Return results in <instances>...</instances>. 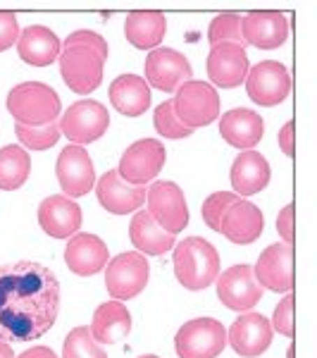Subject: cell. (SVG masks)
<instances>
[{
    "instance_id": "6da1fadb",
    "label": "cell",
    "mask_w": 317,
    "mask_h": 358,
    "mask_svg": "<svg viewBox=\"0 0 317 358\" xmlns=\"http://www.w3.org/2000/svg\"><path fill=\"white\" fill-rule=\"evenodd\" d=\"M60 282L34 261L0 265V342H31L55 325Z\"/></svg>"
},
{
    "instance_id": "7a4b0ae2",
    "label": "cell",
    "mask_w": 317,
    "mask_h": 358,
    "mask_svg": "<svg viewBox=\"0 0 317 358\" xmlns=\"http://www.w3.org/2000/svg\"><path fill=\"white\" fill-rule=\"evenodd\" d=\"M175 275L182 287L200 292L220 275V253L203 236H189L175 244Z\"/></svg>"
},
{
    "instance_id": "3957f363",
    "label": "cell",
    "mask_w": 317,
    "mask_h": 358,
    "mask_svg": "<svg viewBox=\"0 0 317 358\" xmlns=\"http://www.w3.org/2000/svg\"><path fill=\"white\" fill-rule=\"evenodd\" d=\"M60 110H62L60 96L48 84L24 82V84H17L8 94V113L17 120V124L43 127L57 122Z\"/></svg>"
},
{
    "instance_id": "277c9868",
    "label": "cell",
    "mask_w": 317,
    "mask_h": 358,
    "mask_svg": "<svg viewBox=\"0 0 317 358\" xmlns=\"http://www.w3.org/2000/svg\"><path fill=\"white\" fill-rule=\"evenodd\" d=\"M227 346V330L215 317H196L184 322L175 337L179 358H217Z\"/></svg>"
},
{
    "instance_id": "5b68a950",
    "label": "cell",
    "mask_w": 317,
    "mask_h": 358,
    "mask_svg": "<svg viewBox=\"0 0 317 358\" xmlns=\"http://www.w3.org/2000/svg\"><path fill=\"white\" fill-rule=\"evenodd\" d=\"M172 106H175V115L179 117V122L186 124L189 129H200L220 117L217 91L210 84L196 82V79L177 89V98L172 101Z\"/></svg>"
},
{
    "instance_id": "8992f818",
    "label": "cell",
    "mask_w": 317,
    "mask_h": 358,
    "mask_svg": "<svg viewBox=\"0 0 317 358\" xmlns=\"http://www.w3.org/2000/svg\"><path fill=\"white\" fill-rule=\"evenodd\" d=\"M105 268V287L115 301H129L138 296L146 289L148 277H151V265L138 251L119 253Z\"/></svg>"
},
{
    "instance_id": "52a82bcc",
    "label": "cell",
    "mask_w": 317,
    "mask_h": 358,
    "mask_svg": "<svg viewBox=\"0 0 317 358\" xmlns=\"http://www.w3.org/2000/svg\"><path fill=\"white\" fill-rule=\"evenodd\" d=\"M167 151L158 138H141L131 143L119 158L117 175L131 187H146L165 167Z\"/></svg>"
},
{
    "instance_id": "ba28073f",
    "label": "cell",
    "mask_w": 317,
    "mask_h": 358,
    "mask_svg": "<svg viewBox=\"0 0 317 358\" xmlns=\"http://www.w3.org/2000/svg\"><path fill=\"white\" fill-rule=\"evenodd\" d=\"M57 124H60V134H65L74 146H82V143L98 141L105 134L110 127V115L98 101H79L69 106Z\"/></svg>"
},
{
    "instance_id": "9c48e42d",
    "label": "cell",
    "mask_w": 317,
    "mask_h": 358,
    "mask_svg": "<svg viewBox=\"0 0 317 358\" xmlns=\"http://www.w3.org/2000/svg\"><path fill=\"white\" fill-rule=\"evenodd\" d=\"M246 91L253 103L260 108H274L286 101L291 91L289 69L277 60H263L246 74Z\"/></svg>"
},
{
    "instance_id": "30bf717a",
    "label": "cell",
    "mask_w": 317,
    "mask_h": 358,
    "mask_svg": "<svg viewBox=\"0 0 317 358\" xmlns=\"http://www.w3.org/2000/svg\"><path fill=\"white\" fill-rule=\"evenodd\" d=\"M143 72H146V84L153 86L158 91H165V94H177L182 84L191 82V62L184 57L179 50L175 48H155L148 53L146 65H143Z\"/></svg>"
},
{
    "instance_id": "8fae6325",
    "label": "cell",
    "mask_w": 317,
    "mask_h": 358,
    "mask_svg": "<svg viewBox=\"0 0 317 358\" xmlns=\"http://www.w3.org/2000/svg\"><path fill=\"white\" fill-rule=\"evenodd\" d=\"M148 215L153 217L167 234H179L189 224V208L184 192L175 182H155L146 194Z\"/></svg>"
},
{
    "instance_id": "7c38bea8",
    "label": "cell",
    "mask_w": 317,
    "mask_h": 358,
    "mask_svg": "<svg viewBox=\"0 0 317 358\" xmlns=\"http://www.w3.org/2000/svg\"><path fill=\"white\" fill-rule=\"evenodd\" d=\"M217 296L220 301L232 310L239 313H249V310L263 299V287L258 285L256 273L251 265H234V268L224 270L217 275Z\"/></svg>"
},
{
    "instance_id": "4fadbf2b",
    "label": "cell",
    "mask_w": 317,
    "mask_h": 358,
    "mask_svg": "<svg viewBox=\"0 0 317 358\" xmlns=\"http://www.w3.org/2000/svg\"><path fill=\"white\" fill-rule=\"evenodd\" d=\"M55 175H57V182H60L62 192H65V196H69V199L86 196L96 187L94 160L89 158L86 148L74 146V143L62 148V153L57 155Z\"/></svg>"
},
{
    "instance_id": "5bb4252c",
    "label": "cell",
    "mask_w": 317,
    "mask_h": 358,
    "mask_svg": "<svg viewBox=\"0 0 317 358\" xmlns=\"http://www.w3.org/2000/svg\"><path fill=\"white\" fill-rule=\"evenodd\" d=\"M103 57L89 48H67L60 53V74L74 94H91L103 82Z\"/></svg>"
},
{
    "instance_id": "9a60e30c",
    "label": "cell",
    "mask_w": 317,
    "mask_h": 358,
    "mask_svg": "<svg viewBox=\"0 0 317 358\" xmlns=\"http://www.w3.org/2000/svg\"><path fill=\"white\" fill-rule=\"evenodd\" d=\"M272 325L263 313H244L234 320V325L227 332V344L241 358H258L272 344Z\"/></svg>"
},
{
    "instance_id": "2e32d148",
    "label": "cell",
    "mask_w": 317,
    "mask_h": 358,
    "mask_svg": "<svg viewBox=\"0 0 317 358\" xmlns=\"http://www.w3.org/2000/svg\"><path fill=\"white\" fill-rule=\"evenodd\" d=\"M249 74V55L244 45L217 43L207 55V77L220 89H236L246 82Z\"/></svg>"
},
{
    "instance_id": "e0dca14e",
    "label": "cell",
    "mask_w": 317,
    "mask_h": 358,
    "mask_svg": "<svg viewBox=\"0 0 317 358\" xmlns=\"http://www.w3.org/2000/svg\"><path fill=\"white\" fill-rule=\"evenodd\" d=\"M258 285L270 292H291L293 289V246L272 244L258 258L256 268Z\"/></svg>"
},
{
    "instance_id": "ac0fdd59",
    "label": "cell",
    "mask_w": 317,
    "mask_h": 358,
    "mask_svg": "<svg viewBox=\"0 0 317 358\" xmlns=\"http://www.w3.org/2000/svg\"><path fill=\"white\" fill-rule=\"evenodd\" d=\"M82 208L69 196H48L38 206V224L53 239H69L82 227Z\"/></svg>"
},
{
    "instance_id": "d6986e66",
    "label": "cell",
    "mask_w": 317,
    "mask_h": 358,
    "mask_svg": "<svg viewBox=\"0 0 317 358\" xmlns=\"http://www.w3.org/2000/svg\"><path fill=\"white\" fill-rule=\"evenodd\" d=\"M263 229H265V215L260 213V208L251 203V201L236 199L229 206V210L224 213L220 234H224L236 246H249L256 239H260Z\"/></svg>"
},
{
    "instance_id": "ffe728a7",
    "label": "cell",
    "mask_w": 317,
    "mask_h": 358,
    "mask_svg": "<svg viewBox=\"0 0 317 358\" xmlns=\"http://www.w3.org/2000/svg\"><path fill=\"white\" fill-rule=\"evenodd\" d=\"M96 196L108 213L126 215V213H134L146 203V187H131L117 175V170H108L98 179Z\"/></svg>"
},
{
    "instance_id": "44dd1931",
    "label": "cell",
    "mask_w": 317,
    "mask_h": 358,
    "mask_svg": "<svg viewBox=\"0 0 317 358\" xmlns=\"http://www.w3.org/2000/svg\"><path fill=\"white\" fill-rule=\"evenodd\" d=\"M289 38V20L277 10H258L244 17V41L263 50L279 48Z\"/></svg>"
},
{
    "instance_id": "7402d4cb",
    "label": "cell",
    "mask_w": 317,
    "mask_h": 358,
    "mask_svg": "<svg viewBox=\"0 0 317 358\" xmlns=\"http://www.w3.org/2000/svg\"><path fill=\"white\" fill-rule=\"evenodd\" d=\"M65 263L74 275H96L110 263V253L96 234H74L65 248Z\"/></svg>"
},
{
    "instance_id": "603a6c76",
    "label": "cell",
    "mask_w": 317,
    "mask_h": 358,
    "mask_svg": "<svg viewBox=\"0 0 317 358\" xmlns=\"http://www.w3.org/2000/svg\"><path fill=\"white\" fill-rule=\"evenodd\" d=\"M220 134L229 146L253 151V146H258L265 136V122L256 110L234 108V110H227L222 115Z\"/></svg>"
},
{
    "instance_id": "cb8c5ba5",
    "label": "cell",
    "mask_w": 317,
    "mask_h": 358,
    "mask_svg": "<svg viewBox=\"0 0 317 358\" xmlns=\"http://www.w3.org/2000/svg\"><path fill=\"white\" fill-rule=\"evenodd\" d=\"M60 38L55 36L53 29L34 24L27 27L24 31H20V38H17V53H20L22 60L27 65L34 67H48L60 57Z\"/></svg>"
},
{
    "instance_id": "d4e9b609",
    "label": "cell",
    "mask_w": 317,
    "mask_h": 358,
    "mask_svg": "<svg viewBox=\"0 0 317 358\" xmlns=\"http://www.w3.org/2000/svg\"><path fill=\"white\" fill-rule=\"evenodd\" d=\"M270 163L258 151H241L232 163V187L236 194L253 196L260 194L270 184Z\"/></svg>"
},
{
    "instance_id": "484cf974",
    "label": "cell",
    "mask_w": 317,
    "mask_h": 358,
    "mask_svg": "<svg viewBox=\"0 0 317 358\" xmlns=\"http://www.w3.org/2000/svg\"><path fill=\"white\" fill-rule=\"evenodd\" d=\"M110 103L126 117H138L151 108V86L143 77L122 74L110 84Z\"/></svg>"
},
{
    "instance_id": "4316f807",
    "label": "cell",
    "mask_w": 317,
    "mask_h": 358,
    "mask_svg": "<svg viewBox=\"0 0 317 358\" xmlns=\"http://www.w3.org/2000/svg\"><path fill=\"white\" fill-rule=\"evenodd\" d=\"M89 330L98 344H117L131 332V313L122 301H108L96 308Z\"/></svg>"
},
{
    "instance_id": "83f0119b",
    "label": "cell",
    "mask_w": 317,
    "mask_h": 358,
    "mask_svg": "<svg viewBox=\"0 0 317 358\" xmlns=\"http://www.w3.org/2000/svg\"><path fill=\"white\" fill-rule=\"evenodd\" d=\"M131 244L136 246L138 253L143 256H163V253L172 251L177 244L175 234H167L158 222L148 215V210H138L134 220L129 224Z\"/></svg>"
},
{
    "instance_id": "f1b7e54d",
    "label": "cell",
    "mask_w": 317,
    "mask_h": 358,
    "mask_svg": "<svg viewBox=\"0 0 317 358\" xmlns=\"http://www.w3.org/2000/svg\"><path fill=\"white\" fill-rule=\"evenodd\" d=\"M167 20L163 13H131L124 22V36L138 50H155L165 38Z\"/></svg>"
},
{
    "instance_id": "f546056e",
    "label": "cell",
    "mask_w": 317,
    "mask_h": 358,
    "mask_svg": "<svg viewBox=\"0 0 317 358\" xmlns=\"http://www.w3.org/2000/svg\"><path fill=\"white\" fill-rule=\"evenodd\" d=\"M31 172V158L24 148L20 146H5L0 148V189L5 192H17L24 187Z\"/></svg>"
},
{
    "instance_id": "4dcf8cb0",
    "label": "cell",
    "mask_w": 317,
    "mask_h": 358,
    "mask_svg": "<svg viewBox=\"0 0 317 358\" xmlns=\"http://www.w3.org/2000/svg\"><path fill=\"white\" fill-rule=\"evenodd\" d=\"M207 41L210 45L217 43H236V45H244V17L236 15V13H224L217 15L215 20L210 22L207 27Z\"/></svg>"
},
{
    "instance_id": "1f68e13d",
    "label": "cell",
    "mask_w": 317,
    "mask_h": 358,
    "mask_svg": "<svg viewBox=\"0 0 317 358\" xmlns=\"http://www.w3.org/2000/svg\"><path fill=\"white\" fill-rule=\"evenodd\" d=\"M62 358H108L89 327H74L62 344Z\"/></svg>"
},
{
    "instance_id": "d6a6232c",
    "label": "cell",
    "mask_w": 317,
    "mask_h": 358,
    "mask_svg": "<svg viewBox=\"0 0 317 358\" xmlns=\"http://www.w3.org/2000/svg\"><path fill=\"white\" fill-rule=\"evenodd\" d=\"M15 134L31 151H45V148L55 146L57 138H60V124L50 122L43 127H24V124H15Z\"/></svg>"
},
{
    "instance_id": "836d02e7",
    "label": "cell",
    "mask_w": 317,
    "mask_h": 358,
    "mask_svg": "<svg viewBox=\"0 0 317 358\" xmlns=\"http://www.w3.org/2000/svg\"><path fill=\"white\" fill-rule=\"evenodd\" d=\"M153 124H155V131L165 138H186V136L193 134V129H189L186 124L179 122V117L175 115V106H172V101H165L155 108Z\"/></svg>"
},
{
    "instance_id": "e575fe53",
    "label": "cell",
    "mask_w": 317,
    "mask_h": 358,
    "mask_svg": "<svg viewBox=\"0 0 317 358\" xmlns=\"http://www.w3.org/2000/svg\"><path fill=\"white\" fill-rule=\"evenodd\" d=\"M236 199H239V196L232 192H217L205 199V203L200 206V215H203V222L212 232H220L224 213L229 210V206H232Z\"/></svg>"
},
{
    "instance_id": "d590c367",
    "label": "cell",
    "mask_w": 317,
    "mask_h": 358,
    "mask_svg": "<svg viewBox=\"0 0 317 358\" xmlns=\"http://www.w3.org/2000/svg\"><path fill=\"white\" fill-rule=\"evenodd\" d=\"M62 45H65V50L67 48H89V50H94L98 57H103V60H108V55H110L108 41L101 36V34L91 31V29H79V31L69 34Z\"/></svg>"
},
{
    "instance_id": "8d00e7d4",
    "label": "cell",
    "mask_w": 317,
    "mask_h": 358,
    "mask_svg": "<svg viewBox=\"0 0 317 358\" xmlns=\"http://www.w3.org/2000/svg\"><path fill=\"white\" fill-rule=\"evenodd\" d=\"M272 330H277L284 337H293V296H284L274 308V315H272Z\"/></svg>"
},
{
    "instance_id": "74e56055",
    "label": "cell",
    "mask_w": 317,
    "mask_h": 358,
    "mask_svg": "<svg viewBox=\"0 0 317 358\" xmlns=\"http://www.w3.org/2000/svg\"><path fill=\"white\" fill-rule=\"evenodd\" d=\"M20 38V24L13 13H0V53L13 48Z\"/></svg>"
},
{
    "instance_id": "f35d334b",
    "label": "cell",
    "mask_w": 317,
    "mask_h": 358,
    "mask_svg": "<svg viewBox=\"0 0 317 358\" xmlns=\"http://www.w3.org/2000/svg\"><path fill=\"white\" fill-rule=\"evenodd\" d=\"M277 234L284 239V244L293 241V203L284 206L277 215Z\"/></svg>"
},
{
    "instance_id": "ab89813d",
    "label": "cell",
    "mask_w": 317,
    "mask_h": 358,
    "mask_svg": "<svg viewBox=\"0 0 317 358\" xmlns=\"http://www.w3.org/2000/svg\"><path fill=\"white\" fill-rule=\"evenodd\" d=\"M277 141H279L281 153H284V155H293V120H289V122L281 127Z\"/></svg>"
},
{
    "instance_id": "60d3db41",
    "label": "cell",
    "mask_w": 317,
    "mask_h": 358,
    "mask_svg": "<svg viewBox=\"0 0 317 358\" xmlns=\"http://www.w3.org/2000/svg\"><path fill=\"white\" fill-rule=\"evenodd\" d=\"M15 358H57V356L53 349H48V346H31V349H27L24 354H20Z\"/></svg>"
},
{
    "instance_id": "b9f144b4",
    "label": "cell",
    "mask_w": 317,
    "mask_h": 358,
    "mask_svg": "<svg viewBox=\"0 0 317 358\" xmlns=\"http://www.w3.org/2000/svg\"><path fill=\"white\" fill-rule=\"evenodd\" d=\"M0 358H15L13 346H10L8 342H0Z\"/></svg>"
},
{
    "instance_id": "7bdbcfd3",
    "label": "cell",
    "mask_w": 317,
    "mask_h": 358,
    "mask_svg": "<svg viewBox=\"0 0 317 358\" xmlns=\"http://www.w3.org/2000/svg\"><path fill=\"white\" fill-rule=\"evenodd\" d=\"M286 358H293V344L289 346V351H286Z\"/></svg>"
},
{
    "instance_id": "ee69618b",
    "label": "cell",
    "mask_w": 317,
    "mask_h": 358,
    "mask_svg": "<svg viewBox=\"0 0 317 358\" xmlns=\"http://www.w3.org/2000/svg\"><path fill=\"white\" fill-rule=\"evenodd\" d=\"M138 358H158V356H153V354H146V356H138Z\"/></svg>"
}]
</instances>
